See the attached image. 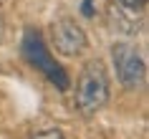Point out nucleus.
<instances>
[{
    "label": "nucleus",
    "instance_id": "obj_1",
    "mask_svg": "<svg viewBox=\"0 0 149 139\" xmlns=\"http://www.w3.org/2000/svg\"><path fill=\"white\" fill-rule=\"evenodd\" d=\"M111 81L109 71L101 61H88L79 73L76 91H73V106L81 116H94L109 104Z\"/></svg>",
    "mask_w": 149,
    "mask_h": 139
},
{
    "label": "nucleus",
    "instance_id": "obj_2",
    "mask_svg": "<svg viewBox=\"0 0 149 139\" xmlns=\"http://www.w3.org/2000/svg\"><path fill=\"white\" fill-rule=\"evenodd\" d=\"M20 51H23V58L31 63L36 71H40L43 76L51 81V84L58 89V91H68V73L63 71V66L53 58L51 48H48L46 38L40 36V31L36 28H28L23 33V43H20Z\"/></svg>",
    "mask_w": 149,
    "mask_h": 139
},
{
    "label": "nucleus",
    "instance_id": "obj_3",
    "mask_svg": "<svg viewBox=\"0 0 149 139\" xmlns=\"http://www.w3.org/2000/svg\"><path fill=\"white\" fill-rule=\"evenodd\" d=\"M111 61L116 68V76L121 86L126 89H139L147 78V63L141 58V53L129 43H114L111 46Z\"/></svg>",
    "mask_w": 149,
    "mask_h": 139
},
{
    "label": "nucleus",
    "instance_id": "obj_4",
    "mask_svg": "<svg viewBox=\"0 0 149 139\" xmlns=\"http://www.w3.org/2000/svg\"><path fill=\"white\" fill-rule=\"evenodd\" d=\"M51 43L63 56H79L86 51L88 38H86V31L73 18H58L51 25Z\"/></svg>",
    "mask_w": 149,
    "mask_h": 139
},
{
    "label": "nucleus",
    "instance_id": "obj_5",
    "mask_svg": "<svg viewBox=\"0 0 149 139\" xmlns=\"http://www.w3.org/2000/svg\"><path fill=\"white\" fill-rule=\"evenodd\" d=\"M116 3L126 13H144L147 10V0H116Z\"/></svg>",
    "mask_w": 149,
    "mask_h": 139
},
{
    "label": "nucleus",
    "instance_id": "obj_6",
    "mask_svg": "<svg viewBox=\"0 0 149 139\" xmlns=\"http://www.w3.org/2000/svg\"><path fill=\"white\" fill-rule=\"evenodd\" d=\"M28 139H63V134H61V129H40L36 134H31Z\"/></svg>",
    "mask_w": 149,
    "mask_h": 139
}]
</instances>
